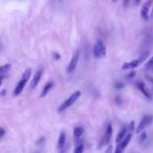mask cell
<instances>
[{"label": "cell", "instance_id": "obj_1", "mask_svg": "<svg viewBox=\"0 0 153 153\" xmlns=\"http://www.w3.org/2000/svg\"><path fill=\"white\" fill-rule=\"evenodd\" d=\"M30 74H32V70H30V68H28V69H26L25 71L23 72V74H22V76H21V80L18 82L17 86H16L15 90H14V92H13L14 97H17V96H19V94H21L22 90H23L24 87H25L26 83H27L28 79L30 78Z\"/></svg>", "mask_w": 153, "mask_h": 153}, {"label": "cell", "instance_id": "obj_27", "mask_svg": "<svg viewBox=\"0 0 153 153\" xmlns=\"http://www.w3.org/2000/svg\"><path fill=\"white\" fill-rule=\"evenodd\" d=\"M148 79L150 80V81H151V82H152V83H153V80H152V79H150V78H149V76H148Z\"/></svg>", "mask_w": 153, "mask_h": 153}, {"label": "cell", "instance_id": "obj_5", "mask_svg": "<svg viewBox=\"0 0 153 153\" xmlns=\"http://www.w3.org/2000/svg\"><path fill=\"white\" fill-rule=\"evenodd\" d=\"M152 122H153V115H150V114L145 115V117L142 119V121L140 122L137 128L135 129V132L136 133H140V132H143L149 125L152 124Z\"/></svg>", "mask_w": 153, "mask_h": 153}, {"label": "cell", "instance_id": "obj_11", "mask_svg": "<svg viewBox=\"0 0 153 153\" xmlns=\"http://www.w3.org/2000/svg\"><path fill=\"white\" fill-rule=\"evenodd\" d=\"M136 86H137V88L140 90V91L143 92V94H144V96L146 97L147 99H151L150 92H149L148 90H147L146 86H145V84L143 83L142 81H137V82H136Z\"/></svg>", "mask_w": 153, "mask_h": 153}, {"label": "cell", "instance_id": "obj_26", "mask_svg": "<svg viewBox=\"0 0 153 153\" xmlns=\"http://www.w3.org/2000/svg\"><path fill=\"white\" fill-rule=\"evenodd\" d=\"M4 94H5V90H2L1 91V96H4Z\"/></svg>", "mask_w": 153, "mask_h": 153}, {"label": "cell", "instance_id": "obj_22", "mask_svg": "<svg viewBox=\"0 0 153 153\" xmlns=\"http://www.w3.org/2000/svg\"><path fill=\"white\" fill-rule=\"evenodd\" d=\"M130 0H124V7H127L128 3H129Z\"/></svg>", "mask_w": 153, "mask_h": 153}, {"label": "cell", "instance_id": "obj_29", "mask_svg": "<svg viewBox=\"0 0 153 153\" xmlns=\"http://www.w3.org/2000/svg\"><path fill=\"white\" fill-rule=\"evenodd\" d=\"M112 1H113V2H115V1H117V0H112Z\"/></svg>", "mask_w": 153, "mask_h": 153}, {"label": "cell", "instance_id": "obj_4", "mask_svg": "<svg viewBox=\"0 0 153 153\" xmlns=\"http://www.w3.org/2000/svg\"><path fill=\"white\" fill-rule=\"evenodd\" d=\"M94 55L96 58H103L106 56V47H105L104 43H103L101 40H98L96 43H94Z\"/></svg>", "mask_w": 153, "mask_h": 153}, {"label": "cell", "instance_id": "obj_28", "mask_svg": "<svg viewBox=\"0 0 153 153\" xmlns=\"http://www.w3.org/2000/svg\"><path fill=\"white\" fill-rule=\"evenodd\" d=\"M149 1H150V2H151V3H152V1H153V0H149Z\"/></svg>", "mask_w": 153, "mask_h": 153}, {"label": "cell", "instance_id": "obj_20", "mask_svg": "<svg viewBox=\"0 0 153 153\" xmlns=\"http://www.w3.org/2000/svg\"><path fill=\"white\" fill-rule=\"evenodd\" d=\"M142 133V132H140ZM145 138H146V133L145 132H143L142 134H140V143H142L143 140H145Z\"/></svg>", "mask_w": 153, "mask_h": 153}, {"label": "cell", "instance_id": "obj_8", "mask_svg": "<svg viewBox=\"0 0 153 153\" xmlns=\"http://www.w3.org/2000/svg\"><path fill=\"white\" fill-rule=\"evenodd\" d=\"M131 133H128L127 135L125 136V138H124L123 140H122L121 143H119V144L117 145V148H115V152L117 153H121L123 152L124 150H125V148L128 146V144H129V142L131 140Z\"/></svg>", "mask_w": 153, "mask_h": 153}, {"label": "cell", "instance_id": "obj_2", "mask_svg": "<svg viewBox=\"0 0 153 153\" xmlns=\"http://www.w3.org/2000/svg\"><path fill=\"white\" fill-rule=\"evenodd\" d=\"M80 96H81V91H79V90L76 91V92H74L72 94H70L69 98H68L67 100L64 101V102L59 106V108H58V112H62V111H64L65 109H67L68 107L71 106V105L74 104V103H76V101L80 98Z\"/></svg>", "mask_w": 153, "mask_h": 153}, {"label": "cell", "instance_id": "obj_13", "mask_svg": "<svg viewBox=\"0 0 153 153\" xmlns=\"http://www.w3.org/2000/svg\"><path fill=\"white\" fill-rule=\"evenodd\" d=\"M84 133V128L83 127H76L74 129V138H76V140H79L80 137H81L82 135H83Z\"/></svg>", "mask_w": 153, "mask_h": 153}, {"label": "cell", "instance_id": "obj_17", "mask_svg": "<svg viewBox=\"0 0 153 153\" xmlns=\"http://www.w3.org/2000/svg\"><path fill=\"white\" fill-rule=\"evenodd\" d=\"M83 150H84V145L82 144V143H80L78 146L74 148V152L76 153H80V152H83Z\"/></svg>", "mask_w": 153, "mask_h": 153}, {"label": "cell", "instance_id": "obj_25", "mask_svg": "<svg viewBox=\"0 0 153 153\" xmlns=\"http://www.w3.org/2000/svg\"><path fill=\"white\" fill-rule=\"evenodd\" d=\"M150 17H151V18H153V9H152V11H151V14H150Z\"/></svg>", "mask_w": 153, "mask_h": 153}, {"label": "cell", "instance_id": "obj_15", "mask_svg": "<svg viewBox=\"0 0 153 153\" xmlns=\"http://www.w3.org/2000/svg\"><path fill=\"white\" fill-rule=\"evenodd\" d=\"M53 82H48V83L45 84V86L43 87V90H42V92H41V96L40 97L46 96V94L51 89V88H53Z\"/></svg>", "mask_w": 153, "mask_h": 153}, {"label": "cell", "instance_id": "obj_23", "mask_svg": "<svg viewBox=\"0 0 153 153\" xmlns=\"http://www.w3.org/2000/svg\"><path fill=\"white\" fill-rule=\"evenodd\" d=\"M53 58H55V59H60V55H58V53H53Z\"/></svg>", "mask_w": 153, "mask_h": 153}, {"label": "cell", "instance_id": "obj_12", "mask_svg": "<svg viewBox=\"0 0 153 153\" xmlns=\"http://www.w3.org/2000/svg\"><path fill=\"white\" fill-rule=\"evenodd\" d=\"M128 128H123V129L121 130V131L119 132V134H117V140H115V142H117V144H119V143H121L122 140L125 138V136L128 134Z\"/></svg>", "mask_w": 153, "mask_h": 153}, {"label": "cell", "instance_id": "obj_19", "mask_svg": "<svg viewBox=\"0 0 153 153\" xmlns=\"http://www.w3.org/2000/svg\"><path fill=\"white\" fill-rule=\"evenodd\" d=\"M134 122H131V123L129 124V126H128V130H129V131H133L134 130Z\"/></svg>", "mask_w": 153, "mask_h": 153}, {"label": "cell", "instance_id": "obj_21", "mask_svg": "<svg viewBox=\"0 0 153 153\" xmlns=\"http://www.w3.org/2000/svg\"><path fill=\"white\" fill-rule=\"evenodd\" d=\"M3 135H4V129H3V128H1V132H0V137H2Z\"/></svg>", "mask_w": 153, "mask_h": 153}, {"label": "cell", "instance_id": "obj_9", "mask_svg": "<svg viewBox=\"0 0 153 153\" xmlns=\"http://www.w3.org/2000/svg\"><path fill=\"white\" fill-rule=\"evenodd\" d=\"M41 78H42V68H39V69L36 71V74H34V78H33L32 82H30V88H32V89H34V88L38 85V83L40 82Z\"/></svg>", "mask_w": 153, "mask_h": 153}, {"label": "cell", "instance_id": "obj_3", "mask_svg": "<svg viewBox=\"0 0 153 153\" xmlns=\"http://www.w3.org/2000/svg\"><path fill=\"white\" fill-rule=\"evenodd\" d=\"M148 55H149L148 51H146L144 55H142L140 58H137V59H134V60H132V61H129V62H127V63L123 64V66H122V69H124V70H126V69H133V68L137 67V66H140V64H142L143 62H144L145 60L147 59Z\"/></svg>", "mask_w": 153, "mask_h": 153}, {"label": "cell", "instance_id": "obj_24", "mask_svg": "<svg viewBox=\"0 0 153 153\" xmlns=\"http://www.w3.org/2000/svg\"><path fill=\"white\" fill-rule=\"evenodd\" d=\"M134 2H135V5H138L140 2V0H134Z\"/></svg>", "mask_w": 153, "mask_h": 153}, {"label": "cell", "instance_id": "obj_18", "mask_svg": "<svg viewBox=\"0 0 153 153\" xmlns=\"http://www.w3.org/2000/svg\"><path fill=\"white\" fill-rule=\"evenodd\" d=\"M151 67H153V56L148 60V62H147L146 65H145V68H146V69H149V68H151Z\"/></svg>", "mask_w": 153, "mask_h": 153}, {"label": "cell", "instance_id": "obj_16", "mask_svg": "<svg viewBox=\"0 0 153 153\" xmlns=\"http://www.w3.org/2000/svg\"><path fill=\"white\" fill-rule=\"evenodd\" d=\"M11 64H5V65H3L2 67H1V69H0V72H1V74H4L7 71H9L10 68H11Z\"/></svg>", "mask_w": 153, "mask_h": 153}, {"label": "cell", "instance_id": "obj_7", "mask_svg": "<svg viewBox=\"0 0 153 153\" xmlns=\"http://www.w3.org/2000/svg\"><path fill=\"white\" fill-rule=\"evenodd\" d=\"M79 59H80V51H76V53H74V56H72L71 60H70L69 64H68V66H67V69H66L67 74H70V72H72L76 69V66H78V63H79Z\"/></svg>", "mask_w": 153, "mask_h": 153}, {"label": "cell", "instance_id": "obj_10", "mask_svg": "<svg viewBox=\"0 0 153 153\" xmlns=\"http://www.w3.org/2000/svg\"><path fill=\"white\" fill-rule=\"evenodd\" d=\"M150 5H151V2L150 1H147L142 7V11H140V16L144 20H148L149 19V10H150Z\"/></svg>", "mask_w": 153, "mask_h": 153}, {"label": "cell", "instance_id": "obj_6", "mask_svg": "<svg viewBox=\"0 0 153 153\" xmlns=\"http://www.w3.org/2000/svg\"><path fill=\"white\" fill-rule=\"evenodd\" d=\"M111 135H112V126L109 124V125L107 126L106 131H105V133H104V135H103L102 140H101L100 144H99V148H102V147H104V146H107L111 140Z\"/></svg>", "mask_w": 153, "mask_h": 153}, {"label": "cell", "instance_id": "obj_30", "mask_svg": "<svg viewBox=\"0 0 153 153\" xmlns=\"http://www.w3.org/2000/svg\"><path fill=\"white\" fill-rule=\"evenodd\" d=\"M152 70H153V67H152Z\"/></svg>", "mask_w": 153, "mask_h": 153}, {"label": "cell", "instance_id": "obj_14", "mask_svg": "<svg viewBox=\"0 0 153 153\" xmlns=\"http://www.w3.org/2000/svg\"><path fill=\"white\" fill-rule=\"evenodd\" d=\"M65 140H66V137H65V133L64 132H61L60 133V136H59V140H58V148L59 149H62L65 145Z\"/></svg>", "mask_w": 153, "mask_h": 153}]
</instances>
